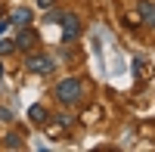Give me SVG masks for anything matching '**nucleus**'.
Listing matches in <instances>:
<instances>
[{"label": "nucleus", "instance_id": "1", "mask_svg": "<svg viewBox=\"0 0 155 152\" xmlns=\"http://www.w3.org/2000/svg\"><path fill=\"white\" fill-rule=\"evenodd\" d=\"M56 99L62 106H78L84 99V84L78 81V78H62L56 84Z\"/></svg>", "mask_w": 155, "mask_h": 152}, {"label": "nucleus", "instance_id": "2", "mask_svg": "<svg viewBox=\"0 0 155 152\" xmlns=\"http://www.w3.org/2000/svg\"><path fill=\"white\" fill-rule=\"evenodd\" d=\"M25 65H28L31 74H50L56 68V62H53V56H47V53H28V56H25Z\"/></svg>", "mask_w": 155, "mask_h": 152}, {"label": "nucleus", "instance_id": "3", "mask_svg": "<svg viewBox=\"0 0 155 152\" xmlns=\"http://www.w3.org/2000/svg\"><path fill=\"white\" fill-rule=\"evenodd\" d=\"M59 25H62V41H65V44H71L74 37L81 34V19H78V16H71V12H62Z\"/></svg>", "mask_w": 155, "mask_h": 152}, {"label": "nucleus", "instance_id": "4", "mask_svg": "<svg viewBox=\"0 0 155 152\" xmlns=\"http://www.w3.org/2000/svg\"><path fill=\"white\" fill-rule=\"evenodd\" d=\"M12 41H16V50H22V53H31V50L37 47V31L31 28V25H28V28H19V34L12 37Z\"/></svg>", "mask_w": 155, "mask_h": 152}, {"label": "nucleus", "instance_id": "5", "mask_svg": "<svg viewBox=\"0 0 155 152\" xmlns=\"http://www.w3.org/2000/svg\"><path fill=\"white\" fill-rule=\"evenodd\" d=\"M34 19V12L28 6H19V9H12V16H9V25H19V28H28Z\"/></svg>", "mask_w": 155, "mask_h": 152}, {"label": "nucleus", "instance_id": "6", "mask_svg": "<svg viewBox=\"0 0 155 152\" xmlns=\"http://www.w3.org/2000/svg\"><path fill=\"white\" fill-rule=\"evenodd\" d=\"M140 19H143L149 28H155V3L152 0H140Z\"/></svg>", "mask_w": 155, "mask_h": 152}, {"label": "nucleus", "instance_id": "7", "mask_svg": "<svg viewBox=\"0 0 155 152\" xmlns=\"http://www.w3.org/2000/svg\"><path fill=\"white\" fill-rule=\"evenodd\" d=\"M47 118H50V112H47L44 106H37V103H34V106L28 109V121L37 124V127H41V124H47Z\"/></svg>", "mask_w": 155, "mask_h": 152}, {"label": "nucleus", "instance_id": "8", "mask_svg": "<svg viewBox=\"0 0 155 152\" xmlns=\"http://www.w3.org/2000/svg\"><path fill=\"white\" fill-rule=\"evenodd\" d=\"M22 146H25V140L19 134H6L3 137V149H22Z\"/></svg>", "mask_w": 155, "mask_h": 152}, {"label": "nucleus", "instance_id": "9", "mask_svg": "<svg viewBox=\"0 0 155 152\" xmlns=\"http://www.w3.org/2000/svg\"><path fill=\"white\" fill-rule=\"evenodd\" d=\"M0 53H3V56L16 53V41H0Z\"/></svg>", "mask_w": 155, "mask_h": 152}, {"label": "nucleus", "instance_id": "10", "mask_svg": "<svg viewBox=\"0 0 155 152\" xmlns=\"http://www.w3.org/2000/svg\"><path fill=\"white\" fill-rule=\"evenodd\" d=\"M0 121L9 124V121H12V112H9V109H0Z\"/></svg>", "mask_w": 155, "mask_h": 152}, {"label": "nucleus", "instance_id": "11", "mask_svg": "<svg viewBox=\"0 0 155 152\" xmlns=\"http://www.w3.org/2000/svg\"><path fill=\"white\" fill-rule=\"evenodd\" d=\"M134 74H137V78L143 74V59H134Z\"/></svg>", "mask_w": 155, "mask_h": 152}, {"label": "nucleus", "instance_id": "12", "mask_svg": "<svg viewBox=\"0 0 155 152\" xmlns=\"http://www.w3.org/2000/svg\"><path fill=\"white\" fill-rule=\"evenodd\" d=\"M71 124V115H59V127H68Z\"/></svg>", "mask_w": 155, "mask_h": 152}, {"label": "nucleus", "instance_id": "13", "mask_svg": "<svg viewBox=\"0 0 155 152\" xmlns=\"http://www.w3.org/2000/svg\"><path fill=\"white\" fill-rule=\"evenodd\" d=\"M53 3H56V0H37V6H44V9H50Z\"/></svg>", "mask_w": 155, "mask_h": 152}, {"label": "nucleus", "instance_id": "14", "mask_svg": "<svg viewBox=\"0 0 155 152\" xmlns=\"http://www.w3.org/2000/svg\"><path fill=\"white\" fill-rule=\"evenodd\" d=\"M6 25H9V19H0V34L6 31Z\"/></svg>", "mask_w": 155, "mask_h": 152}]
</instances>
